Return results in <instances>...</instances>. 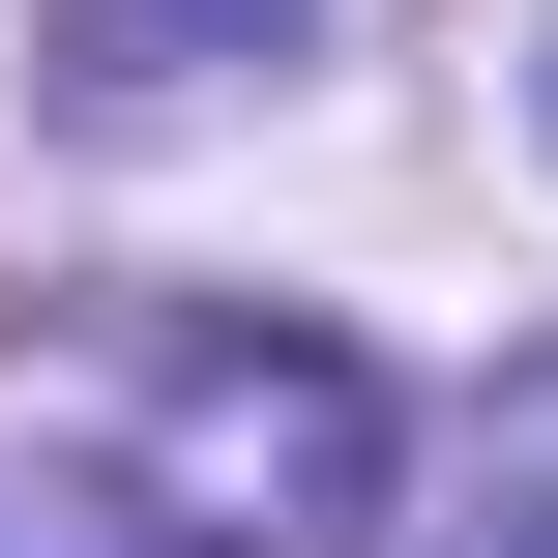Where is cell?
Masks as SVG:
<instances>
[{"mask_svg": "<svg viewBox=\"0 0 558 558\" xmlns=\"http://www.w3.org/2000/svg\"><path fill=\"white\" fill-rule=\"evenodd\" d=\"M118 530H147V558H353V530H383V383H353L324 324L177 353V412H147V471H118Z\"/></svg>", "mask_w": 558, "mask_h": 558, "instance_id": "6da1fadb", "label": "cell"}, {"mask_svg": "<svg viewBox=\"0 0 558 558\" xmlns=\"http://www.w3.org/2000/svg\"><path fill=\"white\" fill-rule=\"evenodd\" d=\"M441 558H558V353L500 383V441H471V530H441Z\"/></svg>", "mask_w": 558, "mask_h": 558, "instance_id": "3957f363", "label": "cell"}, {"mask_svg": "<svg viewBox=\"0 0 558 558\" xmlns=\"http://www.w3.org/2000/svg\"><path fill=\"white\" fill-rule=\"evenodd\" d=\"M265 29H294V0H59L88 88H206V59H265Z\"/></svg>", "mask_w": 558, "mask_h": 558, "instance_id": "7a4b0ae2", "label": "cell"}]
</instances>
